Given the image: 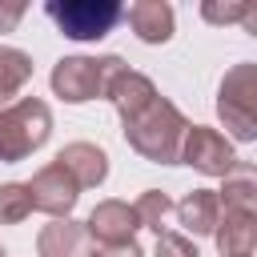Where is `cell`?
Instances as JSON below:
<instances>
[{
  "label": "cell",
  "mask_w": 257,
  "mask_h": 257,
  "mask_svg": "<svg viewBox=\"0 0 257 257\" xmlns=\"http://www.w3.org/2000/svg\"><path fill=\"white\" fill-rule=\"evenodd\" d=\"M173 213H177V225L185 229V237H213L217 217H221L217 189H193V193H185L173 205Z\"/></svg>",
  "instance_id": "obj_13"
},
{
  "label": "cell",
  "mask_w": 257,
  "mask_h": 257,
  "mask_svg": "<svg viewBox=\"0 0 257 257\" xmlns=\"http://www.w3.org/2000/svg\"><path fill=\"white\" fill-rule=\"evenodd\" d=\"M153 96H157L153 76H145V72H137V68H128V64H124V68L108 80V88H104V100L116 108L120 124H124V120H133L137 112H145V108L153 104Z\"/></svg>",
  "instance_id": "obj_9"
},
{
  "label": "cell",
  "mask_w": 257,
  "mask_h": 257,
  "mask_svg": "<svg viewBox=\"0 0 257 257\" xmlns=\"http://www.w3.org/2000/svg\"><path fill=\"white\" fill-rule=\"evenodd\" d=\"M0 257H8V253H4V245H0Z\"/></svg>",
  "instance_id": "obj_23"
},
{
  "label": "cell",
  "mask_w": 257,
  "mask_h": 257,
  "mask_svg": "<svg viewBox=\"0 0 257 257\" xmlns=\"http://www.w3.org/2000/svg\"><path fill=\"white\" fill-rule=\"evenodd\" d=\"M241 157L233 153V141L213 128V124H189L185 141H181V165L205 173V177H225Z\"/></svg>",
  "instance_id": "obj_6"
},
{
  "label": "cell",
  "mask_w": 257,
  "mask_h": 257,
  "mask_svg": "<svg viewBox=\"0 0 257 257\" xmlns=\"http://www.w3.org/2000/svg\"><path fill=\"white\" fill-rule=\"evenodd\" d=\"M124 128V141L133 153H141L145 161L153 165H181V141H185V112L169 100V96H153V104L145 112H137L133 120L120 124Z\"/></svg>",
  "instance_id": "obj_1"
},
{
  "label": "cell",
  "mask_w": 257,
  "mask_h": 257,
  "mask_svg": "<svg viewBox=\"0 0 257 257\" xmlns=\"http://www.w3.org/2000/svg\"><path fill=\"white\" fill-rule=\"evenodd\" d=\"M36 253L40 257H88L92 253V237L84 229V221H48L36 233Z\"/></svg>",
  "instance_id": "obj_11"
},
{
  "label": "cell",
  "mask_w": 257,
  "mask_h": 257,
  "mask_svg": "<svg viewBox=\"0 0 257 257\" xmlns=\"http://www.w3.org/2000/svg\"><path fill=\"white\" fill-rule=\"evenodd\" d=\"M217 205H221V213H253L257 217V173L249 161H237L221 177Z\"/></svg>",
  "instance_id": "obj_14"
},
{
  "label": "cell",
  "mask_w": 257,
  "mask_h": 257,
  "mask_svg": "<svg viewBox=\"0 0 257 257\" xmlns=\"http://www.w3.org/2000/svg\"><path fill=\"white\" fill-rule=\"evenodd\" d=\"M24 185H28L32 209H36V213H48L52 221L72 217V209H76V201H80L76 181H72L56 161H48L44 169H36V173H32V181H24Z\"/></svg>",
  "instance_id": "obj_7"
},
{
  "label": "cell",
  "mask_w": 257,
  "mask_h": 257,
  "mask_svg": "<svg viewBox=\"0 0 257 257\" xmlns=\"http://www.w3.org/2000/svg\"><path fill=\"white\" fill-rule=\"evenodd\" d=\"M52 161L76 181V189H96L108 181V153L92 141H68Z\"/></svg>",
  "instance_id": "obj_8"
},
{
  "label": "cell",
  "mask_w": 257,
  "mask_h": 257,
  "mask_svg": "<svg viewBox=\"0 0 257 257\" xmlns=\"http://www.w3.org/2000/svg\"><path fill=\"white\" fill-rule=\"evenodd\" d=\"M28 80H32V56L24 48L0 44V108L12 104V96H20Z\"/></svg>",
  "instance_id": "obj_16"
},
{
  "label": "cell",
  "mask_w": 257,
  "mask_h": 257,
  "mask_svg": "<svg viewBox=\"0 0 257 257\" xmlns=\"http://www.w3.org/2000/svg\"><path fill=\"white\" fill-rule=\"evenodd\" d=\"M133 213H137V225H141V229L165 233V229H169V217H173V201H169V193H161V189H145V193L133 201Z\"/></svg>",
  "instance_id": "obj_17"
},
{
  "label": "cell",
  "mask_w": 257,
  "mask_h": 257,
  "mask_svg": "<svg viewBox=\"0 0 257 257\" xmlns=\"http://www.w3.org/2000/svg\"><path fill=\"white\" fill-rule=\"evenodd\" d=\"M253 16V8L249 4H241V0H229V4H217V0H205L201 4V20L205 24H245Z\"/></svg>",
  "instance_id": "obj_19"
},
{
  "label": "cell",
  "mask_w": 257,
  "mask_h": 257,
  "mask_svg": "<svg viewBox=\"0 0 257 257\" xmlns=\"http://www.w3.org/2000/svg\"><path fill=\"white\" fill-rule=\"evenodd\" d=\"M52 137V108L40 96H20L0 108V161L16 165L44 149Z\"/></svg>",
  "instance_id": "obj_2"
},
{
  "label": "cell",
  "mask_w": 257,
  "mask_h": 257,
  "mask_svg": "<svg viewBox=\"0 0 257 257\" xmlns=\"http://www.w3.org/2000/svg\"><path fill=\"white\" fill-rule=\"evenodd\" d=\"M88 257H145V249L137 241H120V245H92Z\"/></svg>",
  "instance_id": "obj_21"
},
{
  "label": "cell",
  "mask_w": 257,
  "mask_h": 257,
  "mask_svg": "<svg viewBox=\"0 0 257 257\" xmlns=\"http://www.w3.org/2000/svg\"><path fill=\"white\" fill-rule=\"evenodd\" d=\"M217 116L229 128V141H257V64L241 60L221 76L217 88Z\"/></svg>",
  "instance_id": "obj_4"
},
{
  "label": "cell",
  "mask_w": 257,
  "mask_h": 257,
  "mask_svg": "<svg viewBox=\"0 0 257 257\" xmlns=\"http://www.w3.org/2000/svg\"><path fill=\"white\" fill-rule=\"evenodd\" d=\"M221 257H253L257 249V217L253 213H221L213 229Z\"/></svg>",
  "instance_id": "obj_15"
},
{
  "label": "cell",
  "mask_w": 257,
  "mask_h": 257,
  "mask_svg": "<svg viewBox=\"0 0 257 257\" xmlns=\"http://www.w3.org/2000/svg\"><path fill=\"white\" fill-rule=\"evenodd\" d=\"M157 257H201V249L193 237L165 229V233H157Z\"/></svg>",
  "instance_id": "obj_20"
},
{
  "label": "cell",
  "mask_w": 257,
  "mask_h": 257,
  "mask_svg": "<svg viewBox=\"0 0 257 257\" xmlns=\"http://www.w3.org/2000/svg\"><path fill=\"white\" fill-rule=\"evenodd\" d=\"M124 20H128V28L137 32L141 44H169L173 28H177V16L165 0H137V4L124 8Z\"/></svg>",
  "instance_id": "obj_12"
},
{
  "label": "cell",
  "mask_w": 257,
  "mask_h": 257,
  "mask_svg": "<svg viewBox=\"0 0 257 257\" xmlns=\"http://www.w3.org/2000/svg\"><path fill=\"white\" fill-rule=\"evenodd\" d=\"M24 20V4H0V32H12Z\"/></svg>",
  "instance_id": "obj_22"
},
{
  "label": "cell",
  "mask_w": 257,
  "mask_h": 257,
  "mask_svg": "<svg viewBox=\"0 0 257 257\" xmlns=\"http://www.w3.org/2000/svg\"><path fill=\"white\" fill-rule=\"evenodd\" d=\"M84 229H88V237L100 241V245H120V241H133V233H137L141 225H137V213H133L128 201L108 197V201H96V205H92Z\"/></svg>",
  "instance_id": "obj_10"
},
{
  "label": "cell",
  "mask_w": 257,
  "mask_h": 257,
  "mask_svg": "<svg viewBox=\"0 0 257 257\" xmlns=\"http://www.w3.org/2000/svg\"><path fill=\"white\" fill-rule=\"evenodd\" d=\"M32 217V197L24 181H4L0 185V225H20Z\"/></svg>",
  "instance_id": "obj_18"
},
{
  "label": "cell",
  "mask_w": 257,
  "mask_h": 257,
  "mask_svg": "<svg viewBox=\"0 0 257 257\" xmlns=\"http://www.w3.org/2000/svg\"><path fill=\"white\" fill-rule=\"evenodd\" d=\"M44 16L68 40H104L124 20V4L120 0H48Z\"/></svg>",
  "instance_id": "obj_5"
},
{
  "label": "cell",
  "mask_w": 257,
  "mask_h": 257,
  "mask_svg": "<svg viewBox=\"0 0 257 257\" xmlns=\"http://www.w3.org/2000/svg\"><path fill=\"white\" fill-rule=\"evenodd\" d=\"M124 68L120 56H60L48 72L52 96H60L64 104H88L96 96H104L108 80Z\"/></svg>",
  "instance_id": "obj_3"
}]
</instances>
